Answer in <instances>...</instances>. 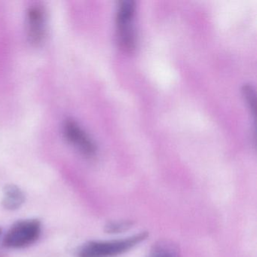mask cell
I'll return each instance as SVG.
<instances>
[{
    "label": "cell",
    "mask_w": 257,
    "mask_h": 257,
    "mask_svg": "<svg viewBox=\"0 0 257 257\" xmlns=\"http://www.w3.org/2000/svg\"><path fill=\"white\" fill-rule=\"evenodd\" d=\"M148 237L141 232L122 240L110 241H91L84 244L78 252L79 257H114L132 249Z\"/></svg>",
    "instance_id": "obj_1"
},
{
    "label": "cell",
    "mask_w": 257,
    "mask_h": 257,
    "mask_svg": "<svg viewBox=\"0 0 257 257\" xmlns=\"http://www.w3.org/2000/svg\"><path fill=\"white\" fill-rule=\"evenodd\" d=\"M135 3L132 0H123L118 7L116 16V37L120 49L132 53L136 46V36L134 28Z\"/></svg>",
    "instance_id": "obj_2"
},
{
    "label": "cell",
    "mask_w": 257,
    "mask_h": 257,
    "mask_svg": "<svg viewBox=\"0 0 257 257\" xmlns=\"http://www.w3.org/2000/svg\"><path fill=\"white\" fill-rule=\"evenodd\" d=\"M41 234V223L37 219L19 221L6 234L4 245L8 248H22L37 241Z\"/></svg>",
    "instance_id": "obj_3"
},
{
    "label": "cell",
    "mask_w": 257,
    "mask_h": 257,
    "mask_svg": "<svg viewBox=\"0 0 257 257\" xmlns=\"http://www.w3.org/2000/svg\"><path fill=\"white\" fill-rule=\"evenodd\" d=\"M64 132L67 139L85 156L91 157L96 153L95 144L87 134L73 120H67L64 124Z\"/></svg>",
    "instance_id": "obj_4"
},
{
    "label": "cell",
    "mask_w": 257,
    "mask_h": 257,
    "mask_svg": "<svg viewBox=\"0 0 257 257\" xmlns=\"http://www.w3.org/2000/svg\"><path fill=\"white\" fill-rule=\"evenodd\" d=\"M44 19V13L41 7L34 6L28 10V37L34 44H39L43 40Z\"/></svg>",
    "instance_id": "obj_5"
},
{
    "label": "cell",
    "mask_w": 257,
    "mask_h": 257,
    "mask_svg": "<svg viewBox=\"0 0 257 257\" xmlns=\"http://www.w3.org/2000/svg\"><path fill=\"white\" fill-rule=\"evenodd\" d=\"M25 201V194L18 186L9 185L4 189L3 204L5 208L8 210H16L22 207Z\"/></svg>",
    "instance_id": "obj_6"
},
{
    "label": "cell",
    "mask_w": 257,
    "mask_h": 257,
    "mask_svg": "<svg viewBox=\"0 0 257 257\" xmlns=\"http://www.w3.org/2000/svg\"><path fill=\"white\" fill-rule=\"evenodd\" d=\"M243 96H244L245 100L246 103L249 106L251 112L253 115H255V90L252 88V85H244L242 89Z\"/></svg>",
    "instance_id": "obj_7"
},
{
    "label": "cell",
    "mask_w": 257,
    "mask_h": 257,
    "mask_svg": "<svg viewBox=\"0 0 257 257\" xmlns=\"http://www.w3.org/2000/svg\"><path fill=\"white\" fill-rule=\"evenodd\" d=\"M133 225L130 221L119 222H109L105 227V230L108 233H119L128 229Z\"/></svg>",
    "instance_id": "obj_8"
},
{
    "label": "cell",
    "mask_w": 257,
    "mask_h": 257,
    "mask_svg": "<svg viewBox=\"0 0 257 257\" xmlns=\"http://www.w3.org/2000/svg\"><path fill=\"white\" fill-rule=\"evenodd\" d=\"M155 250L156 255L154 257H177L175 252L170 251L169 247H167L166 249L165 246H162V245L156 246Z\"/></svg>",
    "instance_id": "obj_9"
},
{
    "label": "cell",
    "mask_w": 257,
    "mask_h": 257,
    "mask_svg": "<svg viewBox=\"0 0 257 257\" xmlns=\"http://www.w3.org/2000/svg\"><path fill=\"white\" fill-rule=\"evenodd\" d=\"M1 231H2V230L0 229V234H1Z\"/></svg>",
    "instance_id": "obj_10"
}]
</instances>
